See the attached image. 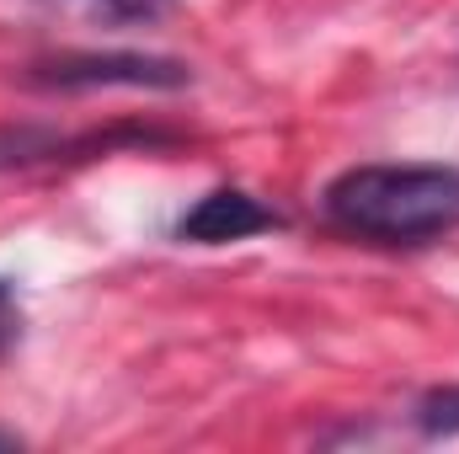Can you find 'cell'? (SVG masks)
<instances>
[{
	"label": "cell",
	"instance_id": "obj_1",
	"mask_svg": "<svg viewBox=\"0 0 459 454\" xmlns=\"http://www.w3.org/2000/svg\"><path fill=\"white\" fill-rule=\"evenodd\" d=\"M326 220L374 246H428L459 230V166H347L321 193Z\"/></svg>",
	"mask_w": 459,
	"mask_h": 454
},
{
	"label": "cell",
	"instance_id": "obj_2",
	"mask_svg": "<svg viewBox=\"0 0 459 454\" xmlns=\"http://www.w3.org/2000/svg\"><path fill=\"white\" fill-rule=\"evenodd\" d=\"M27 86L38 92H182L193 86V70L182 59H160V54H59V59H38L27 70Z\"/></svg>",
	"mask_w": 459,
	"mask_h": 454
},
{
	"label": "cell",
	"instance_id": "obj_3",
	"mask_svg": "<svg viewBox=\"0 0 459 454\" xmlns=\"http://www.w3.org/2000/svg\"><path fill=\"white\" fill-rule=\"evenodd\" d=\"M171 144V134L160 128H91V134H54V128H0V171H27V166H59V161H97L113 150H160Z\"/></svg>",
	"mask_w": 459,
	"mask_h": 454
},
{
	"label": "cell",
	"instance_id": "obj_4",
	"mask_svg": "<svg viewBox=\"0 0 459 454\" xmlns=\"http://www.w3.org/2000/svg\"><path fill=\"white\" fill-rule=\"evenodd\" d=\"M278 225H283V214L267 209L262 198H251L240 188H214L177 220V235L193 246H225V240H246V235H262Z\"/></svg>",
	"mask_w": 459,
	"mask_h": 454
},
{
	"label": "cell",
	"instance_id": "obj_5",
	"mask_svg": "<svg viewBox=\"0 0 459 454\" xmlns=\"http://www.w3.org/2000/svg\"><path fill=\"white\" fill-rule=\"evenodd\" d=\"M417 428L428 433V439H455L459 433V385H438V390H428L422 401H417Z\"/></svg>",
	"mask_w": 459,
	"mask_h": 454
},
{
	"label": "cell",
	"instance_id": "obj_6",
	"mask_svg": "<svg viewBox=\"0 0 459 454\" xmlns=\"http://www.w3.org/2000/svg\"><path fill=\"white\" fill-rule=\"evenodd\" d=\"M59 5H81L86 16L108 22V27H123V22H155L166 11V0H59Z\"/></svg>",
	"mask_w": 459,
	"mask_h": 454
},
{
	"label": "cell",
	"instance_id": "obj_7",
	"mask_svg": "<svg viewBox=\"0 0 459 454\" xmlns=\"http://www.w3.org/2000/svg\"><path fill=\"white\" fill-rule=\"evenodd\" d=\"M16 332H22V310H16V294L0 284V347H11Z\"/></svg>",
	"mask_w": 459,
	"mask_h": 454
},
{
	"label": "cell",
	"instance_id": "obj_8",
	"mask_svg": "<svg viewBox=\"0 0 459 454\" xmlns=\"http://www.w3.org/2000/svg\"><path fill=\"white\" fill-rule=\"evenodd\" d=\"M0 450H16V433H0Z\"/></svg>",
	"mask_w": 459,
	"mask_h": 454
}]
</instances>
